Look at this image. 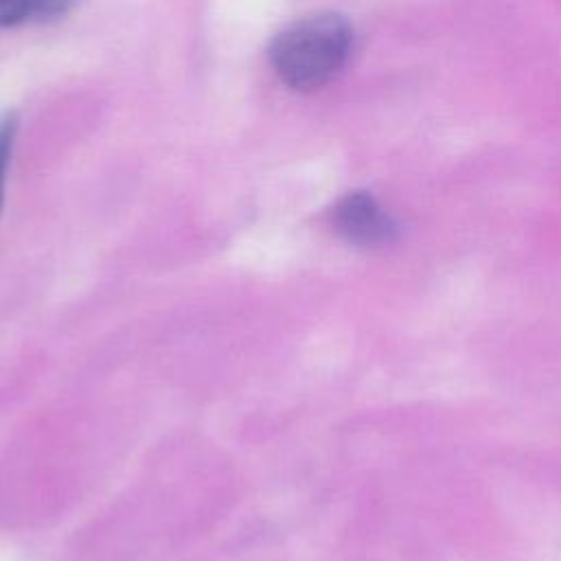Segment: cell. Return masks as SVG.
Here are the masks:
<instances>
[{
	"label": "cell",
	"mask_w": 561,
	"mask_h": 561,
	"mask_svg": "<svg viewBox=\"0 0 561 561\" xmlns=\"http://www.w3.org/2000/svg\"><path fill=\"white\" fill-rule=\"evenodd\" d=\"M353 28L340 13H313L287 24L270 42L267 57L276 77L291 90L327 85L346 64Z\"/></svg>",
	"instance_id": "6da1fadb"
},
{
	"label": "cell",
	"mask_w": 561,
	"mask_h": 561,
	"mask_svg": "<svg viewBox=\"0 0 561 561\" xmlns=\"http://www.w3.org/2000/svg\"><path fill=\"white\" fill-rule=\"evenodd\" d=\"M335 230L359 248H379L397 237L394 219L366 191L344 195L331 213Z\"/></svg>",
	"instance_id": "7a4b0ae2"
},
{
	"label": "cell",
	"mask_w": 561,
	"mask_h": 561,
	"mask_svg": "<svg viewBox=\"0 0 561 561\" xmlns=\"http://www.w3.org/2000/svg\"><path fill=\"white\" fill-rule=\"evenodd\" d=\"M72 0H0V28L59 18Z\"/></svg>",
	"instance_id": "3957f363"
},
{
	"label": "cell",
	"mask_w": 561,
	"mask_h": 561,
	"mask_svg": "<svg viewBox=\"0 0 561 561\" xmlns=\"http://www.w3.org/2000/svg\"><path fill=\"white\" fill-rule=\"evenodd\" d=\"M15 131H18L15 112L0 114V208H2V197H4V182H7L11 149L15 142Z\"/></svg>",
	"instance_id": "277c9868"
}]
</instances>
